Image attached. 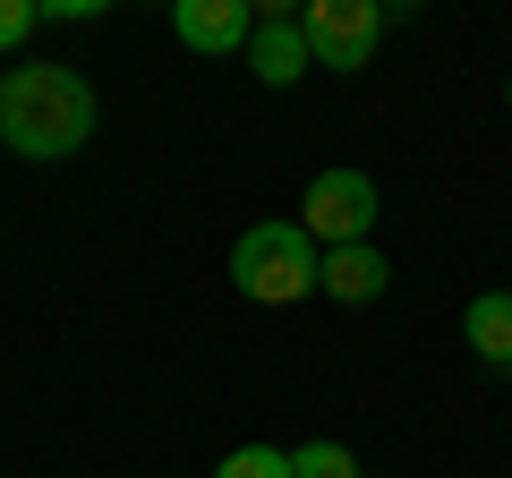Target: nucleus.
Wrapping results in <instances>:
<instances>
[{
    "instance_id": "nucleus-3",
    "label": "nucleus",
    "mask_w": 512,
    "mask_h": 478,
    "mask_svg": "<svg viewBox=\"0 0 512 478\" xmlns=\"http://www.w3.org/2000/svg\"><path fill=\"white\" fill-rule=\"evenodd\" d=\"M376 214H384V197H376V180H367L359 163L316 171V180H308V197H299V231H308L316 248H367Z\"/></svg>"
},
{
    "instance_id": "nucleus-11",
    "label": "nucleus",
    "mask_w": 512,
    "mask_h": 478,
    "mask_svg": "<svg viewBox=\"0 0 512 478\" xmlns=\"http://www.w3.org/2000/svg\"><path fill=\"white\" fill-rule=\"evenodd\" d=\"M35 26H43V9H35V0H0V52H18V43L35 35Z\"/></svg>"
},
{
    "instance_id": "nucleus-12",
    "label": "nucleus",
    "mask_w": 512,
    "mask_h": 478,
    "mask_svg": "<svg viewBox=\"0 0 512 478\" xmlns=\"http://www.w3.org/2000/svg\"><path fill=\"white\" fill-rule=\"evenodd\" d=\"M504 111H512V77H504Z\"/></svg>"
},
{
    "instance_id": "nucleus-2",
    "label": "nucleus",
    "mask_w": 512,
    "mask_h": 478,
    "mask_svg": "<svg viewBox=\"0 0 512 478\" xmlns=\"http://www.w3.org/2000/svg\"><path fill=\"white\" fill-rule=\"evenodd\" d=\"M231 291L256 299V308H299V299L325 291V248H316L291 214L248 222V231L231 239Z\"/></svg>"
},
{
    "instance_id": "nucleus-6",
    "label": "nucleus",
    "mask_w": 512,
    "mask_h": 478,
    "mask_svg": "<svg viewBox=\"0 0 512 478\" xmlns=\"http://www.w3.org/2000/svg\"><path fill=\"white\" fill-rule=\"evenodd\" d=\"M248 69H256V86H299V77L316 69V52H308V35H299V18L291 9H256V43H248Z\"/></svg>"
},
{
    "instance_id": "nucleus-8",
    "label": "nucleus",
    "mask_w": 512,
    "mask_h": 478,
    "mask_svg": "<svg viewBox=\"0 0 512 478\" xmlns=\"http://www.w3.org/2000/svg\"><path fill=\"white\" fill-rule=\"evenodd\" d=\"M461 342H470L478 368L512 376V291H478L470 308H461Z\"/></svg>"
},
{
    "instance_id": "nucleus-9",
    "label": "nucleus",
    "mask_w": 512,
    "mask_h": 478,
    "mask_svg": "<svg viewBox=\"0 0 512 478\" xmlns=\"http://www.w3.org/2000/svg\"><path fill=\"white\" fill-rule=\"evenodd\" d=\"M291 478H359V453H350V444H333V436L291 444Z\"/></svg>"
},
{
    "instance_id": "nucleus-7",
    "label": "nucleus",
    "mask_w": 512,
    "mask_h": 478,
    "mask_svg": "<svg viewBox=\"0 0 512 478\" xmlns=\"http://www.w3.org/2000/svg\"><path fill=\"white\" fill-rule=\"evenodd\" d=\"M384 291H393V265H384L376 239H367V248H325V299H342V308H376Z\"/></svg>"
},
{
    "instance_id": "nucleus-10",
    "label": "nucleus",
    "mask_w": 512,
    "mask_h": 478,
    "mask_svg": "<svg viewBox=\"0 0 512 478\" xmlns=\"http://www.w3.org/2000/svg\"><path fill=\"white\" fill-rule=\"evenodd\" d=\"M214 478H291V453L282 444H239V453L214 461Z\"/></svg>"
},
{
    "instance_id": "nucleus-4",
    "label": "nucleus",
    "mask_w": 512,
    "mask_h": 478,
    "mask_svg": "<svg viewBox=\"0 0 512 478\" xmlns=\"http://www.w3.org/2000/svg\"><path fill=\"white\" fill-rule=\"evenodd\" d=\"M299 35H308L316 69L359 77L376 60V43H384V0H308L299 9Z\"/></svg>"
},
{
    "instance_id": "nucleus-5",
    "label": "nucleus",
    "mask_w": 512,
    "mask_h": 478,
    "mask_svg": "<svg viewBox=\"0 0 512 478\" xmlns=\"http://www.w3.org/2000/svg\"><path fill=\"white\" fill-rule=\"evenodd\" d=\"M171 35H180L188 52H205V60H231V52L256 43V9L248 0H180V9H171Z\"/></svg>"
},
{
    "instance_id": "nucleus-1",
    "label": "nucleus",
    "mask_w": 512,
    "mask_h": 478,
    "mask_svg": "<svg viewBox=\"0 0 512 478\" xmlns=\"http://www.w3.org/2000/svg\"><path fill=\"white\" fill-rule=\"evenodd\" d=\"M94 86L69 69V60H18L0 77V146L26 154V163H69L94 137Z\"/></svg>"
}]
</instances>
